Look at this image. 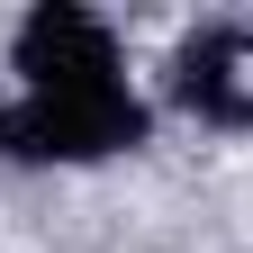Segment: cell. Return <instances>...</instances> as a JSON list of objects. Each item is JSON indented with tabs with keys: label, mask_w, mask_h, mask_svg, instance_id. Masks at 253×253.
Segmentation results:
<instances>
[{
	"label": "cell",
	"mask_w": 253,
	"mask_h": 253,
	"mask_svg": "<svg viewBox=\"0 0 253 253\" xmlns=\"http://www.w3.org/2000/svg\"><path fill=\"white\" fill-rule=\"evenodd\" d=\"M18 100L0 109V154L9 163H100V154L145 145V100L118 73V37L73 0L18 18L9 45Z\"/></svg>",
	"instance_id": "1"
},
{
	"label": "cell",
	"mask_w": 253,
	"mask_h": 253,
	"mask_svg": "<svg viewBox=\"0 0 253 253\" xmlns=\"http://www.w3.org/2000/svg\"><path fill=\"white\" fill-rule=\"evenodd\" d=\"M172 100L208 126H253V27L217 18L172 54Z\"/></svg>",
	"instance_id": "2"
}]
</instances>
